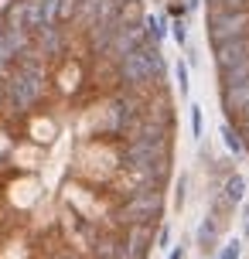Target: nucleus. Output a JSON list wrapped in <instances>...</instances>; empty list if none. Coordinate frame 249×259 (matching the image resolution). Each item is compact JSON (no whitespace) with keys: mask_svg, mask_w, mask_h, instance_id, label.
<instances>
[{"mask_svg":"<svg viewBox=\"0 0 249 259\" xmlns=\"http://www.w3.org/2000/svg\"><path fill=\"white\" fill-rule=\"evenodd\" d=\"M0 75V259H150L178 109L144 0H41Z\"/></svg>","mask_w":249,"mask_h":259,"instance_id":"f257e3e1","label":"nucleus"},{"mask_svg":"<svg viewBox=\"0 0 249 259\" xmlns=\"http://www.w3.org/2000/svg\"><path fill=\"white\" fill-rule=\"evenodd\" d=\"M205 34L222 116L249 154V0H205Z\"/></svg>","mask_w":249,"mask_h":259,"instance_id":"f03ea898","label":"nucleus"},{"mask_svg":"<svg viewBox=\"0 0 249 259\" xmlns=\"http://www.w3.org/2000/svg\"><path fill=\"white\" fill-rule=\"evenodd\" d=\"M222 198L229 205H239V201L246 198V178H242V174H229L225 184H222Z\"/></svg>","mask_w":249,"mask_h":259,"instance_id":"7ed1b4c3","label":"nucleus"},{"mask_svg":"<svg viewBox=\"0 0 249 259\" xmlns=\"http://www.w3.org/2000/svg\"><path fill=\"white\" fill-rule=\"evenodd\" d=\"M222 140H225V147H229V154H232V157L246 154V147H242V140H239V133L229 126V123H222Z\"/></svg>","mask_w":249,"mask_h":259,"instance_id":"20e7f679","label":"nucleus"},{"mask_svg":"<svg viewBox=\"0 0 249 259\" xmlns=\"http://www.w3.org/2000/svg\"><path fill=\"white\" fill-rule=\"evenodd\" d=\"M147 24H150V31H154V38L164 45V38H168V17H164V14H160V17H157V14H150Z\"/></svg>","mask_w":249,"mask_h":259,"instance_id":"39448f33","label":"nucleus"},{"mask_svg":"<svg viewBox=\"0 0 249 259\" xmlns=\"http://www.w3.org/2000/svg\"><path fill=\"white\" fill-rule=\"evenodd\" d=\"M174 78H178L181 96H188V62H174Z\"/></svg>","mask_w":249,"mask_h":259,"instance_id":"423d86ee","label":"nucleus"},{"mask_svg":"<svg viewBox=\"0 0 249 259\" xmlns=\"http://www.w3.org/2000/svg\"><path fill=\"white\" fill-rule=\"evenodd\" d=\"M239 256H242V239H232V242H229L215 259H239Z\"/></svg>","mask_w":249,"mask_h":259,"instance_id":"0eeeda50","label":"nucleus"},{"mask_svg":"<svg viewBox=\"0 0 249 259\" xmlns=\"http://www.w3.org/2000/svg\"><path fill=\"white\" fill-rule=\"evenodd\" d=\"M171 34H174V41L181 48H188V27H184V21H171Z\"/></svg>","mask_w":249,"mask_h":259,"instance_id":"6e6552de","label":"nucleus"},{"mask_svg":"<svg viewBox=\"0 0 249 259\" xmlns=\"http://www.w3.org/2000/svg\"><path fill=\"white\" fill-rule=\"evenodd\" d=\"M191 137H201V109L191 103Z\"/></svg>","mask_w":249,"mask_h":259,"instance_id":"1a4fd4ad","label":"nucleus"},{"mask_svg":"<svg viewBox=\"0 0 249 259\" xmlns=\"http://www.w3.org/2000/svg\"><path fill=\"white\" fill-rule=\"evenodd\" d=\"M184 184H188V178H184V174H181V181H178V188H174V205H178V208L184 205V191H188Z\"/></svg>","mask_w":249,"mask_h":259,"instance_id":"9d476101","label":"nucleus"},{"mask_svg":"<svg viewBox=\"0 0 249 259\" xmlns=\"http://www.w3.org/2000/svg\"><path fill=\"white\" fill-rule=\"evenodd\" d=\"M157 246H160V249L171 246V225H168V222H164V229H160V235H157Z\"/></svg>","mask_w":249,"mask_h":259,"instance_id":"9b49d317","label":"nucleus"},{"mask_svg":"<svg viewBox=\"0 0 249 259\" xmlns=\"http://www.w3.org/2000/svg\"><path fill=\"white\" fill-rule=\"evenodd\" d=\"M242 235H246V242H249V205L242 208Z\"/></svg>","mask_w":249,"mask_h":259,"instance_id":"f8f14e48","label":"nucleus"},{"mask_svg":"<svg viewBox=\"0 0 249 259\" xmlns=\"http://www.w3.org/2000/svg\"><path fill=\"white\" fill-rule=\"evenodd\" d=\"M184 252H188V249L178 246V249H171V252H168V259H184Z\"/></svg>","mask_w":249,"mask_h":259,"instance_id":"ddd939ff","label":"nucleus"},{"mask_svg":"<svg viewBox=\"0 0 249 259\" xmlns=\"http://www.w3.org/2000/svg\"><path fill=\"white\" fill-rule=\"evenodd\" d=\"M198 4H201V0H184V7H188V14H191V11H195V7H198Z\"/></svg>","mask_w":249,"mask_h":259,"instance_id":"4468645a","label":"nucleus"}]
</instances>
